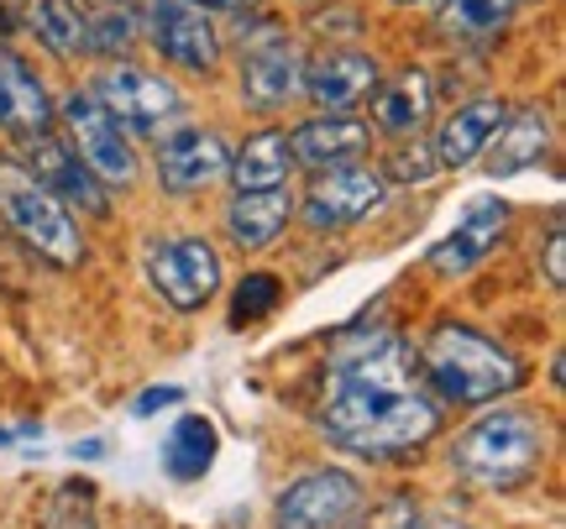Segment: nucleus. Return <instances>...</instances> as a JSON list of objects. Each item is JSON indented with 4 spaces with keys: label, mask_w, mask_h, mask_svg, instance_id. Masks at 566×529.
<instances>
[{
    "label": "nucleus",
    "mask_w": 566,
    "mask_h": 529,
    "mask_svg": "<svg viewBox=\"0 0 566 529\" xmlns=\"http://www.w3.org/2000/svg\"><path fill=\"white\" fill-rule=\"evenodd\" d=\"M315 420L342 451L388 462L420 451L441 430V399L420 383L415 351L399 336L357 330L325 362Z\"/></svg>",
    "instance_id": "1"
},
{
    "label": "nucleus",
    "mask_w": 566,
    "mask_h": 529,
    "mask_svg": "<svg viewBox=\"0 0 566 529\" xmlns=\"http://www.w3.org/2000/svg\"><path fill=\"white\" fill-rule=\"evenodd\" d=\"M420 362L436 399H446V404H493L525 383V362L462 320H441L430 330Z\"/></svg>",
    "instance_id": "2"
},
{
    "label": "nucleus",
    "mask_w": 566,
    "mask_h": 529,
    "mask_svg": "<svg viewBox=\"0 0 566 529\" xmlns=\"http://www.w3.org/2000/svg\"><path fill=\"white\" fill-rule=\"evenodd\" d=\"M546 446H551V435L535 414H525V409H493V414H483L472 430L457 435L451 467L462 472L467 483H478V488L504 493V488L530 483V477L541 472Z\"/></svg>",
    "instance_id": "3"
},
{
    "label": "nucleus",
    "mask_w": 566,
    "mask_h": 529,
    "mask_svg": "<svg viewBox=\"0 0 566 529\" xmlns=\"http://www.w3.org/2000/svg\"><path fill=\"white\" fill-rule=\"evenodd\" d=\"M0 221H6V231H11L27 252H38L42 263H53V267L84 263L80 221H74L69 204L53 200V194L27 173V163H17V158H0Z\"/></svg>",
    "instance_id": "4"
},
{
    "label": "nucleus",
    "mask_w": 566,
    "mask_h": 529,
    "mask_svg": "<svg viewBox=\"0 0 566 529\" xmlns=\"http://www.w3.org/2000/svg\"><path fill=\"white\" fill-rule=\"evenodd\" d=\"M59 116H63V131H69V147L80 152V163L90 168L95 179L101 183H132L137 179V147H132V131H126L95 95H69Z\"/></svg>",
    "instance_id": "5"
},
{
    "label": "nucleus",
    "mask_w": 566,
    "mask_h": 529,
    "mask_svg": "<svg viewBox=\"0 0 566 529\" xmlns=\"http://www.w3.org/2000/svg\"><path fill=\"white\" fill-rule=\"evenodd\" d=\"M147 284L158 288L163 305L205 309L221 288V257L205 236H168L147 252Z\"/></svg>",
    "instance_id": "6"
},
{
    "label": "nucleus",
    "mask_w": 566,
    "mask_h": 529,
    "mask_svg": "<svg viewBox=\"0 0 566 529\" xmlns=\"http://www.w3.org/2000/svg\"><path fill=\"white\" fill-rule=\"evenodd\" d=\"M95 100L126 126V131H142V137H158L168 121L184 116V95L163 74H147L137 63H116L105 68L101 84H95Z\"/></svg>",
    "instance_id": "7"
},
{
    "label": "nucleus",
    "mask_w": 566,
    "mask_h": 529,
    "mask_svg": "<svg viewBox=\"0 0 566 529\" xmlns=\"http://www.w3.org/2000/svg\"><path fill=\"white\" fill-rule=\"evenodd\" d=\"M142 32L163 59L189 68V74H210L221 63V32H216L210 11L195 0H147Z\"/></svg>",
    "instance_id": "8"
},
{
    "label": "nucleus",
    "mask_w": 566,
    "mask_h": 529,
    "mask_svg": "<svg viewBox=\"0 0 566 529\" xmlns=\"http://www.w3.org/2000/svg\"><path fill=\"white\" fill-rule=\"evenodd\" d=\"M304 89V59L300 47L283 38L279 21H263L258 38L242 42V95L258 110H279Z\"/></svg>",
    "instance_id": "9"
},
{
    "label": "nucleus",
    "mask_w": 566,
    "mask_h": 529,
    "mask_svg": "<svg viewBox=\"0 0 566 529\" xmlns=\"http://www.w3.org/2000/svg\"><path fill=\"white\" fill-rule=\"evenodd\" d=\"M27 173L53 194V200L74 204L84 215H111V200H105V183L80 163V152L69 142H59L53 131L42 137H27Z\"/></svg>",
    "instance_id": "10"
},
{
    "label": "nucleus",
    "mask_w": 566,
    "mask_h": 529,
    "mask_svg": "<svg viewBox=\"0 0 566 529\" xmlns=\"http://www.w3.org/2000/svg\"><path fill=\"white\" fill-rule=\"evenodd\" d=\"M363 504L352 472H310L279 498V529H342Z\"/></svg>",
    "instance_id": "11"
},
{
    "label": "nucleus",
    "mask_w": 566,
    "mask_h": 529,
    "mask_svg": "<svg viewBox=\"0 0 566 529\" xmlns=\"http://www.w3.org/2000/svg\"><path fill=\"white\" fill-rule=\"evenodd\" d=\"M226 163H231V152H226V142L216 131L179 126L158 147V183L168 194H200V189L226 179Z\"/></svg>",
    "instance_id": "12"
},
{
    "label": "nucleus",
    "mask_w": 566,
    "mask_h": 529,
    "mask_svg": "<svg viewBox=\"0 0 566 529\" xmlns=\"http://www.w3.org/2000/svg\"><path fill=\"white\" fill-rule=\"evenodd\" d=\"M384 204V179L367 173V168H331L315 179V189L304 194V221L315 231H342V225L363 221Z\"/></svg>",
    "instance_id": "13"
},
{
    "label": "nucleus",
    "mask_w": 566,
    "mask_h": 529,
    "mask_svg": "<svg viewBox=\"0 0 566 529\" xmlns=\"http://www.w3.org/2000/svg\"><path fill=\"white\" fill-rule=\"evenodd\" d=\"M0 131L17 137V142L53 131V100H48V89L32 74V63L21 59V53H11L6 42H0Z\"/></svg>",
    "instance_id": "14"
},
{
    "label": "nucleus",
    "mask_w": 566,
    "mask_h": 529,
    "mask_svg": "<svg viewBox=\"0 0 566 529\" xmlns=\"http://www.w3.org/2000/svg\"><path fill=\"white\" fill-rule=\"evenodd\" d=\"M367 142H373L367 121H352V116H342V110L315 116V121H304V126H294V131H289V152H294V163L315 168V173L352 168L367 152Z\"/></svg>",
    "instance_id": "15"
},
{
    "label": "nucleus",
    "mask_w": 566,
    "mask_h": 529,
    "mask_svg": "<svg viewBox=\"0 0 566 529\" xmlns=\"http://www.w3.org/2000/svg\"><path fill=\"white\" fill-rule=\"evenodd\" d=\"M373 84H378V63L367 53H352V47H336V53L304 63V95L321 110H352L363 95H373Z\"/></svg>",
    "instance_id": "16"
},
{
    "label": "nucleus",
    "mask_w": 566,
    "mask_h": 529,
    "mask_svg": "<svg viewBox=\"0 0 566 529\" xmlns=\"http://www.w3.org/2000/svg\"><path fill=\"white\" fill-rule=\"evenodd\" d=\"M289 215H294L289 183H279V189H237V200L226 204V236L242 252H263V246L279 242Z\"/></svg>",
    "instance_id": "17"
},
{
    "label": "nucleus",
    "mask_w": 566,
    "mask_h": 529,
    "mask_svg": "<svg viewBox=\"0 0 566 529\" xmlns=\"http://www.w3.org/2000/svg\"><path fill=\"white\" fill-rule=\"evenodd\" d=\"M504 116H509V105L504 100H472V105H462L457 116H446L441 121V131H436V163L441 168H467L472 158H483L488 152V142H493V131L504 126Z\"/></svg>",
    "instance_id": "18"
},
{
    "label": "nucleus",
    "mask_w": 566,
    "mask_h": 529,
    "mask_svg": "<svg viewBox=\"0 0 566 529\" xmlns=\"http://www.w3.org/2000/svg\"><path fill=\"white\" fill-rule=\"evenodd\" d=\"M504 225H509V204L504 200L472 204V210L462 215V225L430 252V267H436V273H467V267H478L488 252L499 246Z\"/></svg>",
    "instance_id": "19"
},
{
    "label": "nucleus",
    "mask_w": 566,
    "mask_h": 529,
    "mask_svg": "<svg viewBox=\"0 0 566 529\" xmlns=\"http://www.w3.org/2000/svg\"><path fill=\"white\" fill-rule=\"evenodd\" d=\"M430 105H436L430 74H424V68H405V74H394V80L378 89L373 116H378V131H388V137H415L424 126V116H430Z\"/></svg>",
    "instance_id": "20"
},
{
    "label": "nucleus",
    "mask_w": 566,
    "mask_h": 529,
    "mask_svg": "<svg viewBox=\"0 0 566 529\" xmlns=\"http://www.w3.org/2000/svg\"><path fill=\"white\" fill-rule=\"evenodd\" d=\"M488 147H493V163H488L493 179L541 163L546 147H551V116L541 110V105H530V110H520V116H504V126L493 131V142Z\"/></svg>",
    "instance_id": "21"
},
{
    "label": "nucleus",
    "mask_w": 566,
    "mask_h": 529,
    "mask_svg": "<svg viewBox=\"0 0 566 529\" xmlns=\"http://www.w3.org/2000/svg\"><path fill=\"white\" fill-rule=\"evenodd\" d=\"M289 168H294V152H289V131L268 126V131L247 137V142L231 152L226 173L237 179V189H279V183H289Z\"/></svg>",
    "instance_id": "22"
},
{
    "label": "nucleus",
    "mask_w": 566,
    "mask_h": 529,
    "mask_svg": "<svg viewBox=\"0 0 566 529\" xmlns=\"http://www.w3.org/2000/svg\"><path fill=\"white\" fill-rule=\"evenodd\" d=\"M27 27L38 32V42L59 59H80L84 53V27L90 17L80 11V0H27Z\"/></svg>",
    "instance_id": "23"
},
{
    "label": "nucleus",
    "mask_w": 566,
    "mask_h": 529,
    "mask_svg": "<svg viewBox=\"0 0 566 529\" xmlns=\"http://www.w3.org/2000/svg\"><path fill=\"white\" fill-rule=\"evenodd\" d=\"M216 446H221V441H216V425L200 420V414H184L179 425H174V435H168V446H163V467L174 472L179 483H195V477L210 472Z\"/></svg>",
    "instance_id": "24"
},
{
    "label": "nucleus",
    "mask_w": 566,
    "mask_h": 529,
    "mask_svg": "<svg viewBox=\"0 0 566 529\" xmlns=\"http://www.w3.org/2000/svg\"><path fill=\"white\" fill-rule=\"evenodd\" d=\"M520 11V0H446L441 32L451 42H488L499 38Z\"/></svg>",
    "instance_id": "25"
},
{
    "label": "nucleus",
    "mask_w": 566,
    "mask_h": 529,
    "mask_svg": "<svg viewBox=\"0 0 566 529\" xmlns=\"http://www.w3.org/2000/svg\"><path fill=\"white\" fill-rule=\"evenodd\" d=\"M84 32H90V38H84V53H126V47L137 42L142 27L126 6H111V0H105V11L90 21Z\"/></svg>",
    "instance_id": "26"
},
{
    "label": "nucleus",
    "mask_w": 566,
    "mask_h": 529,
    "mask_svg": "<svg viewBox=\"0 0 566 529\" xmlns=\"http://www.w3.org/2000/svg\"><path fill=\"white\" fill-rule=\"evenodd\" d=\"M273 305H279V278H273V273H247L242 288H237V299H231V326L247 330L252 320L273 315Z\"/></svg>",
    "instance_id": "27"
},
{
    "label": "nucleus",
    "mask_w": 566,
    "mask_h": 529,
    "mask_svg": "<svg viewBox=\"0 0 566 529\" xmlns=\"http://www.w3.org/2000/svg\"><path fill=\"white\" fill-rule=\"evenodd\" d=\"M90 483H63L53 498L59 504H48L53 514H42V529H95V498H90Z\"/></svg>",
    "instance_id": "28"
},
{
    "label": "nucleus",
    "mask_w": 566,
    "mask_h": 529,
    "mask_svg": "<svg viewBox=\"0 0 566 529\" xmlns=\"http://www.w3.org/2000/svg\"><path fill=\"white\" fill-rule=\"evenodd\" d=\"M363 529H467V525H451V519H441V514L415 509L409 498H394V504H384Z\"/></svg>",
    "instance_id": "29"
},
{
    "label": "nucleus",
    "mask_w": 566,
    "mask_h": 529,
    "mask_svg": "<svg viewBox=\"0 0 566 529\" xmlns=\"http://www.w3.org/2000/svg\"><path fill=\"white\" fill-rule=\"evenodd\" d=\"M441 173V163H436V147H399L394 158H388V179H399V183H430Z\"/></svg>",
    "instance_id": "30"
},
{
    "label": "nucleus",
    "mask_w": 566,
    "mask_h": 529,
    "mask_svg": "<svg viewBox=\"0 0 566 529\" xmlns=\"http://www.w3.org/2000/svg\"><path fill=\"white\" fill-rule=\"evenodd\" d=\"M546 284H551V288H562V284H566V242H562V221L551 225V236H546Z\"/></svg>",
    "instance_id": "31"
},
{
    "label": "nucleus",
    "mask_w": 566,
    "mask_h": 529,
    "mask_svg": "<svg viewBox=\"0 0 566 529\" xmlns=\"http://www.w3.org/2000/svg\"><path fill=\"white\" fill-rule=\"evenodd\" d=\"M179 399H184L179 388H147V393L137 399V409H132V414H158L163 404H179Z\"/></svg>",
    "instance_id": "32"
},
{
    "label": "nucleus",
    "mask_w": 566,
    "mask_h": 529,
    "mask_svg": "<svg viewBox=\"0 0 566 529\" xmlns=\"http://www.w3.org/2000/svg\"><path fill=\"white\" fill-rule=\"evenodd\" d=\"M21 21V0H0V32H17Z\"/></svg>",
    "instance_id": "33"
},
{
    "label": "nucleus",
    "mask_w": 566,
    "mask_h": 529,
    "mask_svg": "<svg viewBox=\"0 0 566 529\" xmlns=\"http://www.w3.org/2000/svg\"><path fill=\"white\" fill-rule=\"evenodd\" d=\"M195 6H205V11H252L258 0H195Z\"/></svg>",
    "instance_id": "34"
},
{
    "label": "nucleus",
    "mask_w": 566,
    "mask_h": 529,
    "mask_svg": "<svg viewBox=\"0 0 566 529\" xmlns=\"http://www.w3.org/2000/svg\"><path fill=\"white\" fill-rule=\"evenodd\" d=\"M399 6H436V0H399Z\"/></svg>",
    "instance_id": "35"
},
{
    "label": "nucleus",
    "mask_w": 566,
    "mask_h": 529,
    "mask_svg": "<svg viewBox=\"0 0 566 529\" xmlns=\"http://www.w3.org/2000/svg\"><path fill=\"white\" fill-rule=\"evenodd\" d=\"M101 6H105V0H101Z\"/></svg>",
    "instance_id": "36"
}]
</instances>
